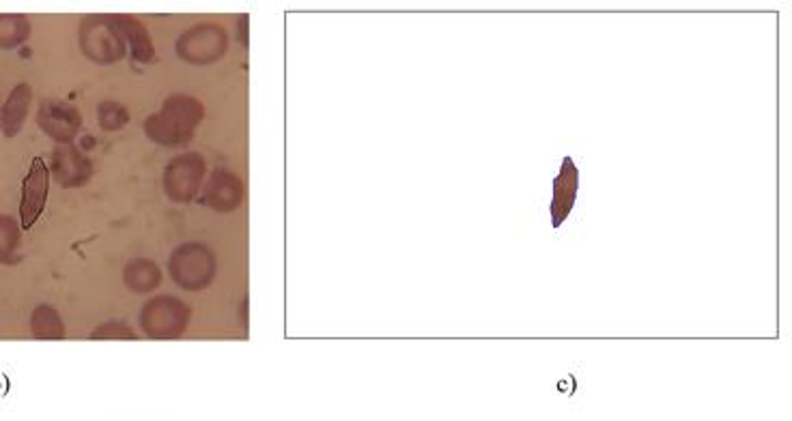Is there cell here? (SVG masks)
I'll return each mask as SVG.
<instances>
[{"mask_svg": "<svg viewBox=\"0 0 792 421\" xmlns=\"http://www.w3.org/2000/svg\"><path fill=\"white\" fill-rule=\"evenodd\" d=\"M205 119L201 99L188 93H173L164 99L162 108L144 119V136L153 144L175 148L194 141L197 128Z\"/></svg>", "mask_w": 792, "mask_h": 421, "instance_id": "obj_1", "label": "cell"}, {"mask_svg": "<svg viewBox=\"0 0 792 421\" xmlns=\"http://www.w3.org/2000/svg\"><path fill=\"white\" fill-rule=\"evenodd\" d=\"M78 46L95 65H117L128 57V41L110 15H86L78 28Z\"/></svg>", "mask_w": 792, "mask_h": 421, "instance_id": "obj_2", "label": "cell"}, {"mask_svg": "<svg viewBox=\"0 0 792 421\" xmlns=\"http://www.w3.org/2000/svg\"><path fill=\"white\" fill-rule=\"evenodd\" d=\"M170 280L188 292H199L212 286L217 276V258L205 243L190 241L173 250L168 258Z\"/></svg>", "mask_w": 792, "mask_h": 421, "instance_id": "obj_3", "label": "cell"}, {"mask_svg": "<svg viewBox=\"0 0 792 421\" xmlns=\"http://www.w3.org/2000/svg\"><path fill=\"white\" fill-rule=\"evenodd\" d=\"M192 310L188 303L173 294H159L144 303L139 323L151 340H175L186 334Z\"/></svg>", "mask_w": 792, "mask_h": 421, "instance_id": "obj_4", "label": "cell"}, {"mask_svg": "<svg viewBox=\"0 0 792 421\" xmlns=\"http://www.w3.org/2000/svg\"><path fill=\"white\" fill-rule=\"evenodd\" d=\"M228 52V33L217 22H201L184 31L175 41V55L194 68H208Z\"/></svg>", "mask_w": 792, "mask_h": 421, "instance_id": "obj_5", "label": "cell"}, {"mask_svg": "<svg viewBox=\"0 0 792 421\" xmlns=\"http://www.w3.org/2000/svg\"><path fill=\"white\" fill-rule=\"evenodd\" d=\"M205 177H208L205 157L197 151H186L166 164L162 172L164 194L168 196L170 203L188 205L199 196Z\"/></svg>", "mask_w": 792, "mask_h": 421, "instance_id": "obj_6", "label": "cell"}, {"mask_svg": "<svg viewBox=\"0 0 792 421\" xmlns=\"http://www.w3.org/2000/svg\"><path fill=\"white\" fill-rule=\"evenodd\" d=\"M37 125L48 139L59 144H72L82 130V115L72 104L48 97L39 104Z\"/></svg>", "mask_w": 792, "mask_h": 421, "instance_id": "obj_7", "label": "cell"}, {"mask_svg": "<svg viewBox=\"0 0 792 421\" xmlns=\"http://www.w3.org/2000/svg\"><path fill=\"white\" fill-rule=\"evenodd\" d=\"M48 192H50V170L42 157H35L22 183V201H20L22 230H31L35 221L42 217L48 203Z\"/></svg>", "mask_w": 792, "mask_h": 421, "instance_id": "obj_8", "label": "cell"}, {"mask_svg": "<svg viewBox=\"0 0 792 421\" xmlns=\"http://www.w3.org/2000/svg\"><path fill=\"white\" fill-rule=\"evenodd\" d=\"M50 172L63 190L84 188L93 177V161L73 144H59L50 157Z\"/></svg>", "mask_w": 792, "mask_h": 421, "instance_id": "obj_9", "label": "cell"}, {"mask_svg": "<svg viewBox=\"0 0 792 421\" xmlns=\"http://www.w3.org/2000/svg\"><path fill=\"white\" fill-rule=\"evenodd\" d=\"M246 199L244 181L224 168H216L203 188V205L217 213H233Z\"/></svg>", "mask_w": 792, "mask_h": 421, "instance_id": "obj_10", "label": "cell"}, {"mask_svg": "<svg viewBox=\"0 0 792 421\" xmlns=\"http://www.w3.org/2000/svg\"><path fill=\"white\" fill-rule=\"evenodd\" d=\"M31 101H33V88L26 82H20L13 86V91L9 93L4 106L0 108V132L4 139H15L26 119H28V110H31Z\"/></svg>", "mask_w": 792, "mask_h": 421, "instance_id": "obj_11", "label": "cell"}, {"mask_svg": "<svg viewBox=\"0 0 792 421\" xmlns=\"http://www.w3.org/2000/svg\"><path fill=\"white\" fill-rule=\"evenodd\" d=\"M110 17H113L115 26L123 33V37L128 41V50L132 52L134 61L143 63V65L155 63V48H153L151 35L143 22L130 13H113Z\"/></svg>", "mask_w": 792, "mask_h": 421, "instance_id": "obj_12", "label": "cell"}, {"mask_svg": "<svg viewBox=\"0 0 792 421\" xmlns=\"http://www.w3.org/2000/svg\"><path fill=\"white\" fill-rule=\"evenodd\" d=\"M577 194V170L574 161L567 157L558 179L554 181V201H552V224L558 228L574 209Z\"/></svg>", "mask_w": 792, "mask_h": 421, "instance_id": "obj_13", "label": "cell"}, {"mask_svg": "<svg viewBox=\"0 0 792 421\" xmlns=\"http://www.w3.org/2000/svg\"><path fill=\"white\" fill-rule=\"evenodd\" d=\"M31 334L37 340H66L68 329L57 308L42 303L31 314Z\"/></svg>", "mask_w": 792, "mask_h": 421, "instance_id": "obj_14", "label": "cell"}, {"mask_svg": "<svg viewBox=\"0 0 792 421\" xmlns=\"http://www.w3.org/2000/svg\"><path fill=\"white\" fill-rule=\"evenodd\" d=\"M123 281L132 292L146 294V292H153L155 288H159L162 272H159L157 263H153L149 258H134L123 269Z\"/></svg>", "mask_w": 792, "mask_h": 421, "instance_id": "obj_15", "label": "cell"}, {"mask_svg": "<svg viewBox=\"0 0 792 421\" xmlns=\"http://www.w3.org/2000/svg\"><path fill=\"white\" fill-rule=\"evenodd\" d=\"M31 20L22 13H0V50H15L31 37Z\"/></svg>", "mask_w": 792, "mask_h": 421, "instance_id": "obj_16", "label": "cell"}, {"mask_svg": "<svg viewBox=\"0 0 792 421\" xmlns=\"http://www.w3.org/2000/svg\"><path fill=\"white\" fill-rule=\"evenodd\" d=\"M132 121L130 110L115 99H106L97 106V123L104 132H121Z\"/></svg>", "mask_w": 792, "mask_h": 421, "instance_id": "obj_17", "label": "cell"}, {"mask_svg": "<svg viewBox=\"0 0 792 421\" xmlns=\"http://www.w3.org/2000/svg\"><path fill=\"white\" fill-rule=\"evenodd\" d=\"M22 241V226L15 217L0 213V263H11Z\"/></svg>", "mask_w": 792, "mask_h": 421, "instance_id": "obj_18", "label": "cell"}, {"mask_svg": "<svg viewBox=\"0 0 792 421\" xmlns=\"http://www.w3.org/2000/svg\"><path fill=\"white\" fill-rule=\"evenodd\" d=\"M91 340H139L137 332L123 323V321H108V323H102L97 325L91 336Z\"/></svg>", "mask_w": 792, "mask_h": 421, "instance_id": "obj_19", "label": "cell"}]
</instances>
